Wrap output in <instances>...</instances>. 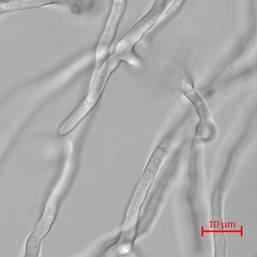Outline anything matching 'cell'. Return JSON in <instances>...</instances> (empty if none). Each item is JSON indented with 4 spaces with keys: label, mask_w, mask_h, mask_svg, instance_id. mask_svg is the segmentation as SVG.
I'll use <instances>...</instances> for the list:
<instances>
[{
    "label": "cell",
    "mask_w": 257,
    "mask_h": 257,
    "mask_svg": "<svg viewBox=\"0 0 257 257\" xmlns=\"http://www.w3.org/2000/svg\"><path fill=\"white\" fill-rule=\"evenodd\" d=\"M127 0H112L95 51V64L90 83L105 60L126 8Z\"/></svg>",
    "instance_id": "cell-1"
}]
</instances>
